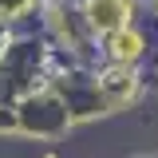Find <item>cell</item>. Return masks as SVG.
I'll list each match as a JSON object with an SVG mask.
<instances>
[{"label":"cell","instance_id":"6da1fadb","mask_svg":"<svg viewBox=\"0 0 158 158\" xmlns=\"http://www.w3.org/2000/svg\"><path fill=\"white\" fill-rule=\"evenodd\" d=\"M118 16H123L118 0H95V4H91V20H95L99 28H115Z\"/></svg>","mask_w":158,"mask_h":158},{"label":"cell","instance_id":"7a4b0ae2","mask_svg":"<svg viewBox=\"0 0 158 158\" xmlns=\"http://www.w3.org/2000/svg\"><path fill=\"white\" fill-rule=\"evenodd\" d=\"M111 52H115L118 59H135L138 56V36H131V32H115V36H111Z\"/></svg>","mask_w":158,"mask_h":158},{"label":"cell","instance_id":"3957f363","mask_svg":"<svg viewBox=\"0 0 158 158\" xmlns=\"http://www.w3.org/2000/svg\"><path fill=\"white\" fill-rule=\"evenodd\" d=\"M103 91H107V95H127V91H131V75H127V71H111V75L103 79Z\"/></svg>","mask_w":158,"mask_h":158},{"label":"cell","instance_id":"277c9868","mask_svg":"<svg viewBox=\"0 0 158 158\" xmlns=\"http://www.w3.org/2000/svg\"><path fill=\"white\" fill-rule=\"evenodd\" d=\"M28 0H0V12H20Z\"/></svg>","mask_w":158,"mask_h":158}]
</instances>
